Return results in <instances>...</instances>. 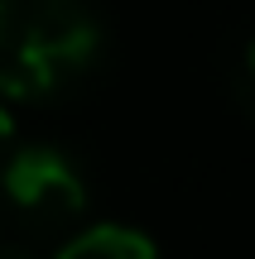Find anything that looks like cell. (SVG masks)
<instances>
[{"instance_id":"6","label":"cell","mask_w":255,"mask_h":259,"mask_svg":"<svg viewBox=\"0 0 255 259\" xmlns=\"http://www.w3.org/2000/svg\"><path fill=\"white\" fill-rule=\"evenodd\" d=\"M0 259H39V254L24 250V245H5V250H0Z\"/></svg>"},{"instance_id":"2","label":"cell","mask_w":255,"mask_h":259,"mask_svg":"<svg viewBox=\"0 0 255 259\" xmlns=\"http://www.w3.org/2000/svg\"><path fill=\"white\" fill-rule=\"evenodd\" d=\"M0 202L15 221L58 231L87 211V178L53 144H15L0 158Z\"/></svg>"},{"instance_id":"1","label":"cell","mask_w":255,"mask_h":259,"mask_svg":"<svg viewBox=\"0 0 255 259\" xmlns=\"http://www.w3.org/2000/svg\"><path fill=\"white\" fill-rule=\"evenodd\" d=\"M101 58V24L87 0H0V101H48Z\"/></svg>"},{"instance_id":"4","label":"cell","mask_w":255,"mask_h":259,"mask_svg":"<svg viewBox=\"0 0 255 259\" xmlns=\"http://www.w3.org/2000/svg\"><path fill=\"white\" fill-rule=\"evenodd\" d=\"M231 92H236V106L255 120V38L241 44L236 53V67H231Z\"/></svg>"},{"instance_id":"3","label":"cell","mask_w":255,"mask_h":259,"mask_svg":"<svg viewBox=\"0 0 255 259\" xmlns=\"http://www.w3.org/2000/svg\"><path fill=\"white\" fill-rule=\"evenodd\" d=\"M58 259H159L150 235L130 231V226H92L77 240H67Z\"/></svg>"},{"instance_id":"5","label":"cell","mask_w":255,"mask_h":259,"mask_svg":"<svg viewBox=\"0 0 255 259\" xmlns=\"http://www.w3.org/2000/svg\"><path fill=\"white\" fill-rule=\"evenodd\" d=\"M15 149V120H10V111H5V101H0V158Z\"/></svg>"}]
</instances>
